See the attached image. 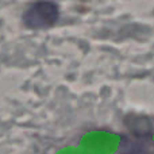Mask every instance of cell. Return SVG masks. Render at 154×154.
Listing matches in <instances>:
<instances>
[{
  "label": "cell",
  "instance_id": "1",
  "mask_svg": "<svg viewBox=\"0 0 154 154\" xmlns=\"http://www.w3.org/2000/svg\"><path fill=\"white\" fill-rule=\"evenodd\" d=\"M58 5L56 3H34L23 15V22L30 29H45L53 26L58 20Z\"/></svg>",
  "mask_w": 154,
  "mask_h": 154
}]
</instances>
